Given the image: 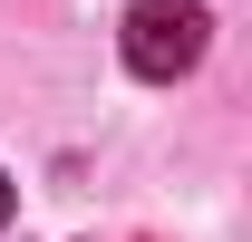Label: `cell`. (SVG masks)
Returning a JSON list of instances; mask_svg holds the SVG:
<instances>
[{"mask_svg":"<svg viewBox=\"0 0 252 242\" xmlns=\"http://www.w3.org/2000/svg\"><path fill=\"white\" fill-rule=\"evenodd\" d=\"M10 204H20V194H10V175H0V223H10Z\"/></svg>","mask_w":252,"mask_h":242,"instance_id":"cell-2","label":"cell"},{"mask_svg":"<svg viewBox=\"0 0 252 242\" xmlns=\"http://www.w3.org/2000/svg\"><path fill=\"white\" fill-rule=\"evenodd\" d=\"M204 39H214V20H204L194 0H136V10H126V68L156 78V88H175V78L204 59Z\"/></svg>","mask_w":252,"mask_h":242,"instance_id":"cell-1","label":"cell"}]
</instances>
